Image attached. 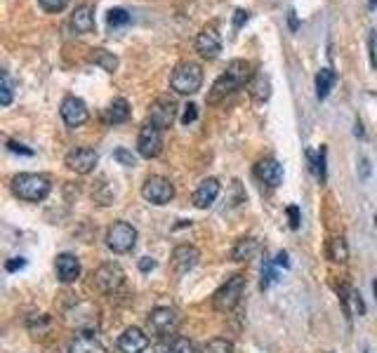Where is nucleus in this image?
<instances>
[{
    "instance_id": "obj_1",
    "label": "nucleus",
    "mask_w": 377,
    "mask_h": 353,
    "mask_svg": "<svg viewBox=\"0 0 377 353\" xmlns=\"http://www.w3.org/2000/svg\"><path fill=\"white\" fill-rule=\"evenodd\" d=\"M250 81H253V66H250V61L233 59L226 64L224 73L215 81L213 90H210V94H208V101L210 104H217L220 99H224L226 94L241 90L243 85L250 83Z\"/></svg>"
},
{
    "instance_id": "obj_2",
    "label": "nucleus",
    "mask_w": 377,
    "mask_h": 353,
    "mask_svg": "<svg viewBox=\"0 0 377 353\" xmlns=\"http://www.w3.org/2000/svg\"><path fill=\"white\" fill-rule=\"evenodd\" d=\"M12 191L17 198L26 203H41L52 191V181H50V176L38 172H21L12 176Z\"/></svg>"
},
{
    "instance_id": "obj_3",
    "label": "nucleus",
    "mask_w": 377,
    "mask_h": 353,
    "mask_svg": "<svg viewBox=\"0 0 377 353\" xmlns=\"http://www.w3.org/2000/svg\"><path fill=\"white\" fill-rule=\"evenodd\" d=\"M203 85V68L196 61H182L170 76V88L177 94H196Z\"/></svg>"
},
{
    "instance_id": "obj_4",
    "label": "nucleus",
    "mask_w": 377,
    "mask_h": 353,
    "mask_svg": "<svg viewBox=\"0 0 377 353\" xmlns=\"http://www.w3.org/2000/svg\"><path fill=\"white\" fill-rule=\"evenodd\" d=\"M245 292V276L243 273H233L229 281L224 283L217 292L213 294V306L215 311L220 313H229L238 306V301H241Z\"/></svg>"
},
{
    "instance_id": "obj_5",
    "label": "nucleus",
    "mask_w": 377,
    "mask_h": 353,
    "mask_svg": "<svg viewBox=\"0 0 377 353\" xmlns=\"http://www.w3.org/2000/svg\"><path fill=\"white\" fill-rule=\"evenodd\" d=\"M148 327L156 337L161 339H173L180 330V313L170 306H158L148 313Z\"/></svg>"
},
{
    "instance_id": "obj_6",
    "label": "nucleus",
    "mask_w": 377,
    "mask_h": 353,
    "mask_svg": "<svg viewBox=\"0 0 377 353\" xmlns=\"http://www.w3.org/2000/svg\"><path fill=\"white\" fill-rule=\"evenodd\" d=\"M137 245V229L128 221H113L106 231V248L116 254L130 252Z\"/></svg>"
},
{
    "instance_id": "obj_7",
    "label": "nucleus",
    "mask_w": 377,
    "mask_h": 353,
    "mask_svg": "<svg viewBox=\"0 0 377 353\" xmlns=\"http://www.w3.org/2000/svg\"><path fill=\"white\" fill-rule=\"evenodd\" d=\"M142 198L151 205H168L175 198V186L170 184V179H165L161 174L148 176L142 186Z\"/></svg>"
},
{
    "instance_id": "obj_8",
    "label": "nucleus",
    "mask_w": 377,
    "mask_h": 353,
    "mask_svg": "<svg viewBox=\"0 0 377 353\" xmlns=\"http://www.w3.org/2000/svg\"><path fill=\"white\" fill-rule=\"evenodd\" d=\"M93 283L99 292L111 294L125 283V271L118 264H113V261H106V264H102L99 269L93 273Z\"/></svg>"
},
{
    "instance_id": "obj_9",
    "label": "nucleus",
    "mask_w": 377,
    "mask_h": 353,
    "mask_svg": "<svg viewBox=\"0 0 377 353\" xmlns=\"http://www.w3.org/2000/svg\"><path fill=\"white\" fill-rule=\"evenodd\" d=\"M161 149H163V130L156 128L153 123H146L139 130V137H137V151L144 158H156Z\"/></svg>"
},
{
    "instance_id": "obj_10",
    "label": "nucleus",
    "mask_w": 377,
    "mask_h": 353,
    "mask_svg": "<svg viewBox=\"0 0 377 353\" xmlns=\"http://www.w3.org/2000/svg\"><path fill=\"white\" fill-rule=\"evenodd\" d=\"M177 118V101L173 97H158L151 104V111H148V123H153L156 128H170Z\"/></svg>"
},
{
    "instance_id": "obj_11",
    "label": "nucleus",
    "mask_w": 377,
    "mask_h": 353,
    "mask_svg": "<svg viewBox=\"0 0 377 353\" xmlns=\"http://www.w3.org/2000/svg\"><path fill=\"white\" fill-rule=\"evenodd\" d=\"M61 118H64V123L68 128H81L83 123H88L90 118V111H88V104L81 99V97H66L64 101H61Z\"/></svg>"
},
{
    "instance_id": "obj_12",
    "label": "nucleus",
    "mask_w": 377,
    "mask_h": 353,
    "mask_svg": "<svg viewBox=\"0 0 377 353\" xmlns=\"http://www.w3.org/2000/svg\"><path fill=\"white\" fill-rule=\"evenodd\" d=\"M97 161H99L97 151L81 146V149H71V151L66 153L64 165H66L68 170H73L76 174H88V172H93V170H95Z\"/></svg>"
},
{
    "instance_id": "obj_13",
    "label": "nucleus",
    "mask_w": 377,
    "mask_h": 353,
    "mask_svg": "<svg viewBox=\"0 0 377 353\" xmlns=\"http://www.w3.org/2000/svg\"><path fill=\"white\" fill-rule=\"evenodd\" d=\"M196 50L205 59H215L222 52V38L215 24H208L201 28V33L196 36Z\"/></svg>"
},
{
    "instance_id": "obj_14",
    "label": "nucleus",
    "mask_w": 377,
    "mask_h": 353,
    "mask_svg": "<svg viewBox=\"0 0 377 353\" xmlns=\"http://www.w3.org/2000/svg\"><path fill=\"white\" fill-rule=\"evenodd\" d=\"M198 259H201L198 248H193V245H177L173 250V257H170V264H173L177 273H188L198 264Z\"/></svg>"
},
{
    "instance_id": "obj_15",
    "label": "nucleus",
    "mask_w": 377,
    "mask_h": 353,
    "mask_svg": "<svg viewBox=\"0 0 377 353\" xmlns=\"http://www.w3.org/2000/svg\"><path fill=\"white\" fill-rule=\"evenodd\" d=\"M255 174L262 184L276 189V186L283 181V165L278 163L276 158H264V161H260L255 165Z\"/></svg>"
},
{
    "instance_id": "obj_16",
    "label": "nucleus",
    "mask_w": 377,
    "mask_h": 353,
    "mask_svg": "<svg viewBox=\"0 0 377 353\" xmlns=\"http://www.w3.org/2000/svg\"><path fill=\"white\" fill-rule=\"evenodd\" d=\"M55 269H57V278H59L64 285H68V283H76L78 276H81V261H78L76 254H59L55 261Z\"/></svg>"
},
{
    "instance_id": "obj_17",
    "label": "nucleus",
    "mask_w": 377,
    "mask_h": 353,
    "mask_svg": "<svg viewBox=\"0 0 377 353\" xmlns=\"http://www.w3.org/2000/svg\"><path fill=\"white\" fill-rule=\"evenodd\" d=\"M118 349L121 353H142L148 349V334L139 327H128L118 339Z\"/></svg>"
},
{
    "instance_id": "obj_18",
    "label": "nucleus",
    "mask_w": 377,
    "mask_h": 353,
    "mask_svg": "<svg viewBox=\"0 0 377 353\" xmlns=\"http://www.w3.org/2000/svg\"><path fill=\"white\" fill-rule=\"evenodd\" d=\"M220 189H222V186H220V181H217L215 176H208V179H203L201 186L193 191V205H196L198 210L210 208V205L217 201V196H220Z\"/></svg>"
},
{
    "instance_id": "obj_19",
    "label": "nucleus",
    "mask_w": 377,
    "mask_h": 353,
    "mask_svg": "<svg viewBox=\"0 0 377 353\" xmlns=\"http://www.w3.org/2000/svg\"><path fill=\"white\" fill-rule=\"evenodd\" d=\"M68 353H108L99 339L93 337L90 332H81L68 346Z\"/></svg>"
},
{
    "instance_id": "obj_20",
    "label": "nucleus",
    "mask_w": 377,
    "mask_h": 353,
    "mask_svg": "<svg viewBox=\"0 0 377 353\" xmlns=\"http://www.w3.org/2000/svg\"><path fill=\"white\" fill-rule=\"evenodd\" d=\"M260 250H262V245H260L257 238H241V241L233 245L231 259L233 261H250V259H255L257 254H260Z\"/></svg>"
},
{
    "instance_id": "obj_21",
    "label": "nucleus",
    "mask_w": 377,
    "mask_h": 353,
    "mask_svg": "<svg viewBox=\"0 0 377 353\" xmlns=\"http://www.w3.org/2000/svg\"><path fill=\"white\" fill-rule=\"evenodd\" d=\"M71 26L78 33H90L95 28V8L93 5H81L76 8V12L71 17Z\"/></svg>"
},
{
    "instance_id": "obj_22",
    "label": "nucleus",
    "mask_w": 377,
    "mask_h": 353,
    "mask_svg": "<svg viewBox=\"0 0 377 353\" xmlns=\"http://www.w3.org/2000/svg\"><path fill=\"white\" fill-rule=\"evenodd\" d=\"M130 118V104L128 99H123V97H118V99H113L111 104H108L106 109V123H125Z\"/></svg>"
},
{
    "instance_id": "obj_23",
    "label": "nucleus",
    "mask_w": 377,
    "mask_h": 353,
    "mask_svg": "<svg viewBox=\"0 0 377 353\" xmlns=\"http://www.w3.org/2000/svg\"><path fill=\"white\" fill-rule=\"evenodd\" d=\"M250 94H253L255 101H267L271 94V83L264 73H257V76L250 81Z\"/></svg>"
},
{
    "instance_id": "obj_24",
    "label": "nucleus",
    "mask_w": 377,
    "mask_h": 353,
    "mask_svg": "<svg viewBox=\"0 0 377 353\" xmlns=\"http://www.w3.org/2000/svg\"><path fill=\"white\" fill-rule=\"evenodd\" d=\"M335 81H337V76H335L333 68H321V71H318V76H316V97L318 99H325V97L330 94Z\"/></svg>"
},
{
    "instance_id": "obj_25",
    "label": "nucleus",
    "mask_w": 377,
    "mask_h": 353,
    "mask_svg": "<svg viewBox=\"0 0 377 353\" xmlns=\"http://www.w3.org/2000/svg\"><path fill=\"white\" fill-rule=\"evenodd\" d=\"M328 254H330V259H333L335 264H347V259H349V248H347L345 238L335 236L328 245Z\"/></svg>"
},
{
    "instance_id": "obj_26",
    "label": "nucleus",
    "mask_w": 377,
    "mask_h": 353,
    "mask_svg": "<svg viewBox=\"0 0 377 353\" xmlns=\"http://www.w3.org/2000/svg\"><path fill=\"white\" fill-rule=\"evenodd\" d=\"M93 59H95V64L97 66H102L106 73H113L118 68V59H116V54L113 52H108V50H95V54H93Z\"/></svg>"
},
{
    "instance_id": "obj_27",
    "label": "nucleus",
    "mask_w": 377,
    "mask_h": 353,
    "mask_svg": "<svg viewBox=\"0 0 377 353\" xmlns=\"http://www.w3.org/2000/svg\"><path fill=\"white\" fill-rule=\"evenodd\" d=\"M198 353H233V341L224 337H215L208 344H203Z\"/></svg>"
},
{
    "instance_id": "obj_28",
    "label": "nucleus",
    "mask_w": 377,
    "mask_h": 353,
    "mask_svg": "<svg viewBox=\"0 0 377 353\" xmlns=\"http://www.w3.org/2000/svg\"><path fill=\"white\" fill-rule=\"evenodd\" d=\"M276 276H278V273H276V264L267 259V261H264V266H262V283H260L262 290H269V288H271V283L276 281Z\"/></svg>"
},
{
    "instance_id": "obj_29",
    "label": "nucleus",
    "mask_w": 377,
    "mask_h": 353,
    "mask_svg": "<svg viewBox=\"0 0 377 353\" xmlns=\"http://www.w3.org/2000/svg\"><path fill=\"white\" fill-rule=\"evenodd\" d=\"M0 104L3 106L12 104V78H10L8 71L3 73V85H0Z\"/></svg>"
},
{
    "instance_id": "obj_30",
    "label": "nucleus",
    "mask_w": 377,
    "mask_h": 353,
    "mask_svg": "<svg viewBox=\"0 0 377 353\" xmlns=\"http://www.w3.org/2000/svg\"><path fill=\"white\" fill-rule=\"evenodd\" d=\"M108 26H125L130 21V14H128V10H123V8H113V10H108Z\"/></svg>"
},
{
    "instance_id": "obj_31",
    "label": "nucleus",
    "mask_w": 377,
    "mask_h": 353,
    "mask_svg": "<svg viewBox=\"0 0 377 353\" xmlns=\"http://www.w3.org/2000/svg\"><path fill=\"white\" fill-rule=\"evenodd\" d=\"M170 341H173V349H170V353H198L196 346H193L186 337H173Z\"/></svg>"
},
{
    "instance_id": "obj_32",
    "label": "nucleus",
    "mask_w": 377,
    "mask_h": 353,
    "mask_svg": "<svg viewBox=\"0 0 377 353\" xmlns=\"http://www.w3.org/2000/svg\"><path fill=\"white\" fill-rule=\"evenodd\" d=\"M113 158H116L121 165H125V168H135V165H137V156L128 149H116V151H113Z\"/></svg>"
},
{
    "instance_id": "obj_33",
    "label": "nucleus",
    "mask_w": 377,
    "mask_h": 353,
    "mask_svg": "<svg viewBox=\"0 0 377 353\" xmlns=\"http://www.w3.org/2000/svg\"><path fill=\"white\" fill-rule=\"evenodd\" d=\"M68 5V0H41V8L45 12H61Z\"/></svg>"
},
{
    "instance_id": "obj_34",
    "label": "nucleus",
    "mask_w": 377,
    "mask_h": 353,
    "mask_svg": "<svg viewBox=\"0 0 377 353\" xmlns=\"http://www.w3.org/2000/svg\"><path fill=\"white\" fill-rule=\"evenodd\" d=\"M198 118V106L196 104H186L184 106V113H182V123L188 125V123H193Z\"/></svg>"
},
{
    "instance_id": "obj_35",
    "label": "nucleus",
    "mask_w": 377,
    "mask_h": 353,
    "mask_svg": "<svg viewBox=\"0 0 377 353\" xmlns=\"http://www.w3.org/2000/svg\"><path fill=\"white\" fill-rule=\"evenodd\" d=\"M288 217H290V229H300V221H302V217H300V208L297 205H290L288 208Z\"/></svg>"
},
{
    "instance_id": "obj_36",
    "label": "nucleus",
    "mask_w": 377,
    "mask_h": 353,
    "mask_svg": "<svg viewBox=\"0 0 377 353\" xmlns=\"http://www.w3.org/2000/svg\"><path fill=\"white\" fill-rule=\"evenodd\" d=\"M368 48H370V64L377 68V31H370Z\"/></svg>"
},
{
    "instance_id": "obj_37",
    "label": "nucleus",
    "mask_w": 377,
    "mask_h": 353,
    "mask_svg": "<svg viewBox=\"0 0 377 353\" xmlns=\"http://www.w3.org/2000/svg\"><path fill=\"white\" fill-rule=\"evenodd\" d=\"M273 264H276V269H290V257L285 250H281V252L276 254V259H273Z\"/></svg>"
},
{
    "instance_id": "obj_38",
    "label": "nucleus",
    "mask_w": 377,
    "mask_h": 353,
    "mask_svg": "<svg viewBox=\"0 0 377 353\" xmlns=\"http://www.w3.org/2000/svg\"><path fill=\"white\" fill-rule=\"evenodd\" d=\"M24 266H26V259L24 257H14V259H10L8 264H5V269H8L10 273H14V271L24 269Z\"/></svg>"
},
{
    "instance_id": "obj_39",
    "label": "nucleus",
    "mask_w": 377,
    "mask_h": 353,
    "mask_svg": "<svg viewBox=\"0 0 377 353\" xmlns=\"http://www.w3.org/2000/svg\"><path fill=\"white\" fill-rule=\"evenodd\" d=\"M8 149H10V151H14V153H24V156H33V149H26V146H24V144H19V141H10Z\"/></svg>"
},
{
    "instance_id": "obj_40",
    "label": "nucleus",
    "mask_w": 377,
    "mask_h": 353,
    "mask_svg": "<svg viewBox=\"0 0 377 353\" xmlns=\"http://www.w3.org/2000/svg\"><path fill=\"white\" fill-rule=\"evenodd\" d=\"M156 269V261H153L151 257H142L139 259V271L142 273H148V271H153Z\"/></svg>"
},
{
    "instance_id": "obj_41",
    "label": "nucleus",
    "mask_w": 377,
    "mask_h": 353,
    "mask_svg": "<svg viewBox=\"0 0 377 353\" xmlns=\"http://www.w3.org/2000/svg\"><path fill=\"white\" fill-rule=\"evenodd\" d=\"M243 21H248V12L245 10H236V17H233V26H243Z\"/></svg>"
},
{
    "instance_id": "obj_42",
    "label": "nucleus",
    "mask_w": 377,
    "mask_h": 353,
    "mask_svg": "<svg viewBox=\"0 0 377 353\" xmlns=\"http://www.w3.org/2000/svg\"><path fill=\"white\" fill-rule=\"evenodd\" d=\"M290 28H293V31L297 28V12L295 10H290Z\"/></svg>"
},
{
    "instance_id": "obj_43",
    "label": "nucleus",
    "mask_w": 377,
    "mask_h": 353,
    "mask_svg": "<svg viewBox=\"0 0 377 353\" xmlns=\"http://www.w3.org/2000/svg\"><path fill=\"white\" fill-rule=\"evenodd\" d=\"M354 132H356V137H363V125L356 123V130H354Z\"/></svg>"
},
{
    "instance_id": "obj_44",
    "label": "nucleus",
    "mask_w": 377,
    "mask_h": 353,
    "mask_svg": "<svg viewBox=\"0 0 377 353\" xmlns=\"http://www.w3.org/2000/svg\"><path fill=\"white\" fill-rule=\"evenodd\" d=\"M373 294H375V301H377V281H373Z\"/></svg>"
},
{
    "instance_id": "obj_45",
    "label": "nucleus",
    "mask_w": 377,
    "mask_h": 353,
    "mask_svg": "<svg viewBox=\"0 0 377 353\" xmlns=\"http://www.w3.org/2000/svg\"><path fill=\"white\" fill-rule=\"evenodd\" d=\"M375 5H377V0H370V5H368V8H370V10H375Z\"/></svg>"
},
{
    "instance_id": "obj_46",
    "label": "nucleus",
    "mask_w": 377,
    "mask_h": 353,
    "mask_svg": "<svg viewBox=\"0 0 377 353\" xmlns=\"http://www.w3.org/2000/svg\"><path fill=\"white\" fill-rule=\"evenodd\" d=\"M375 229H377V217H375Z\"/></svg>"
},
{
    "instance_id": "obj_47",
    "label": "nucleus",
    "mask_w": 377,
    "mask_h": 353,
    "mask_svg": "<svg viewBox=\"0 0 377 353\" xmlns=\"http://www.w3.org/2000/svg\"><path fill=\"white\" fill-rule=\"evenodd\" d=\"M363 353H370V351H368V349H365V351H363Z\"/></svg>"
}]
</instances>
